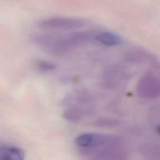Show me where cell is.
<instances>
[{
    "label": "cell",
    "mask_w": 160,
    "mask_h": 160,
    "mask_svg": "<svg viewBox=\"0 0 160 160\" xmlns=\"http://www.w3.org/2000/svg\"><path fill=\"white\" fill-rule=\"evenodd\" d=\"M92 38L88 31H78L68 34H38L32 41L40 48L54 55H62L88 43Z\"/></svg>",
    "instance_id": "1"
},
{
    "label": "cell",
    "mask_w": 160,
    "mask_h": 160,
    "mask_svg": "<svg viewBox=\"0 0 160 160\" xmlns=\"http://www.w3.org/2000/svg\"><path fill=\"white\" fill-rule=\"evenodd\" d=\"M86 20L76 18L52 17L40 21L38 23L39 28L46 31L74 30L86 26Z\"/></svg>",
    "instance_id": "2"
},
{
    "label": "cell",
    "mask_w": 160,
    "mask_h": 160,
    "mask_svg": "<svg viewBox=\"0 0 160 160\" xmlns=\"http://www.w3.org/2000/svg\"><path fill=\"white\" fill-rule=\"evenodd\" d=\"M113 137L98 132H87L76 137L75 144L80 149H94L104 147L114 141Z\"/></svg>",
    "instance_id": "3"
},
{
    "label": "cell",
    "mask_w": 160,
    "mask_h": 160,
    "mask_svg": "<svg viewBox=\"0 0 160 160\" xmlns=\"http://www.w3.org/2000/svg\"><path fill=\"white\" fill-rule=\"evenodd\" d=\"M91 102V98L88 92L84 91H77L68 94L64 99L63 104L67 108L76 110L86 116L92 111L89 107Z\"/></svg>",
    "instance_id": "4"
},
{
    "label": "cell",
    "mask_w": 160,
    "mask_h": 160,
    "mask_svg": "<svg viewBox=\"0 0 160 160\" xmlns=\"http://www.w3.org/2000/svg\"><path fill=\"white\" fill-rule=\"evenodd\" d=\"M139 94L146 98H152L160 95V79L152 76H145L138 84Z\"/></svg>",
    "instance_id": "5"
},
{
    "label": "cell",
    "mask_w": 160,
    "mask_h": 160,
    "mask_svg": "<svg viewBox=\"0 0 160 160\" xmlns=\"http://www.w3.org/2000/svg\"><path fill=\"white\" fill-rule=\"evenodd\" d=\"M24 152L19 148L13 146H0V159L22 160Z\"/></svg>",
    "instance_id": "6"
},
{
    "label": "cell",
    "mask_w": 160,
    "mask_h": 160,
    "mask_svg": "<svg viewBox=\"0 0 160 160\" xmlns=\"http://www.w3.org/2000/svg\"><path fill=\"white\" fill-rule=\"evenodd\" d=\"M94 39L106 46H118L123 43V39L121 36L109 31L101 32L96 34Z\"/></svg>",
    "instance_id": "7"
},
{
    "label": "cell",
    "mask_w": 160,
    "mask_h": 160,
    "mask_svg": "<svg viewBox=\"0 0 160 160\" xmlns=\"http://www.w3.org/2000/svg\"><path fill=\"white\" fill-rule=\"evenodd\" d=\"M36 66L37 67V69H39V71L43 72L52 71L56 68V66L54 64L45 61H39L36 62Z\"/></svg>",
    "instance_id": "8"
},
{
    "label": "cell",
    "mask_w": 160,
    "mask_h": 160,
    "mask_svg": "<svg viewBox=\"0 0 160 160\" xmlns=\"http://www.w3.org/2000/svg\"><path fill=\"white\" fill-rule=\"evenodd\" d=\"M156 131H157L158 133L159 134H160V124H159V125H158V126H157V128H156Z\"/></svg>",
    "instance_id": "9"
}]
</instances>
